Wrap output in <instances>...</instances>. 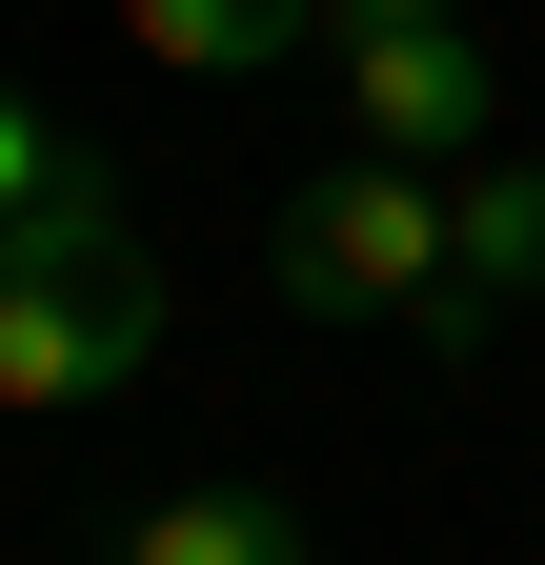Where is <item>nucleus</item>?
<instances>
[{
	"label": "nucleus",
	"instance_id": "1",
	"mask_svg": "<svg viewBox=\"0 0 545 565\" xmlns=\"http://www.w3.org/2000/svg\"><path fill=\"white\" fill-rule=\"evenodd\" d=\"M263 263H284V303H303V323H404V343H445V364L485 343V282H464L445 182H425V162H384V141H364L344 182H303Z\"/></svg>",
	"mask_w": 545,
	"mask_h": 565
},
{
	"label": "nucleus",
	"instance_id": "2",
	"mask_svg": "<svg viewBox=\"0 0 545 565\" xmlns=\"http://www.w3.org/2000/svg\"><path fill=\"white\" fill-rule=\"evenodd\" d=\"M162 343H182V303L142 243L121 263H0V404H121Z\"/></svg>",
	"mask_w": 545,
	"mask_h": 565
},
{
	"label": "nucleus",
	"instance_id": "3",
	"mask_svg": "<svg viewBox=\"0 0 545 565\" xmlns=\"http://www.w3.org/2000/svg\"><path fill=\"white\" fill-rule=\"evenodd\" d=\"M485 41L464 21H344V121L384 141V162H485Z\"/></svg>",
	"mask_w": 545,
	"mask_h": 565
},
{
	"label": "nucleus",
	"instance_id": "4",
	"mask_svg": "<svg viewBox=\"0 0 545 565\" xmlns=\"http://www.w3.org/2000/svg\"><path fill=\"white\" fill-rule=\"evenodd\" d=\"M121 21H142V61H182V82H243V61L344 41V0H121Z\"/></svg>",
	"mask_w": 545,
	"mask_h": 565
},
{
	"label": "nucleus",
	"instance_id": "5",
	"mask_svg": "<svg viewBox=\"0 0 545 565\" xmlns=\"http://www.w3.org/2000/svg\"><path fill=\"white\" fill-rule=\"evenodd\" d=\"M121 565H303V505H263V484H182V505L121 525Z\"/></svg>",
	"mask_w": 545,
	"mask_h": 565
},
{
	"label": "nucleus",
	"instance_id": "6",
	"mask_svg": "<svg viewBox=\"0 0 545 565\" xmlns=\"http://www.w3.org/2000/svg\"><path fill=\"white\" fill-rule=\"evenodd\" d=\"M445 223H464V282L485 303H545V162H464Z\"/></svg>",
	"mask_w": 545,
	"mask_h": 565
},
{
	"label": "nucleus",
	"instance_id": "7",
	"mask_svg": "<svg viewBox=\"0 0 545 565\" xmlns=\"http://www.w3.org/2000/svg\"><path fill=\"white\" fill-rule=\"evenodd\" d=\"M61 182H101V141H61L41 102H0V223H41Z\"/></svg>",
	"mask_w": 545,
	"mask_h": 565
},
{
	"label": "nucleus",
	"instance_id": "8",
	"mask_svg": "<svg viewBox=\"0 0 545 565\" xmlns=\"http://www.w3.org/2000/svg\"><path fill=\"white\" fill-rule=\"evenodd\" d=\"M344 21H464V0H344Z\"/></svg>",
	"mask_w": 545,
	"mask_h": 565
}]
</instances>
